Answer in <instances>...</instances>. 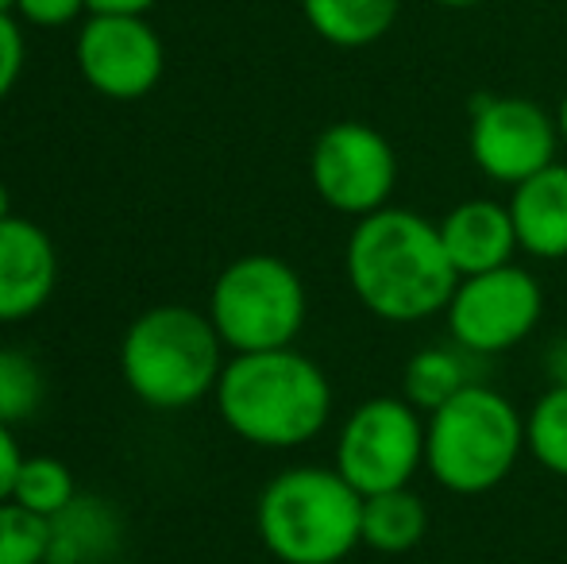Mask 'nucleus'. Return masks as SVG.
I'll use <instances>...</instances> for the list:
<instances>
[{
	"mask_svg": "<svg viewBox=\"0 0 567 564\" xmlns=\"http://www.w3.org/2000/svg\"><path fill=\"white\" fill-rule=\"evenodd\" d=\"M343 271L359 306L390 325L444 314L460 283L444 252L441 225L398 205L355 221L343 248Z\"/></svg>",
	"mask_w": 567,
	"mask_h": 564,
	"instance_id": "f257e3e1",
	"label": "nucleus"
},
{
	"mask_svg": "<svg viewBox=\"0 0 567 564\" xmlns=\"http://www.w3.org/2000/svg\"><path fill=\"white\" fill-rule=\"evenodd\" d=\"M225 425L259 449L309 444L332 418V383L298 348L236 352L213 391Z\"/></svg>",
	"mask_w": 567,
	"mask_h": 564,
	"instance_id": "f03ea898",
	"label": "nucleus"
},
{
	"mask_svg": "<svg viewBox=\"0 0 567 564\" xmlns=\"http://www.w3.org/2000/svg\"><path fill=\"white\" fill-rule=\"evenodd\" d=\"M255 530L282 564H340L363 545V495L337 468H286L262 488Z\"/></svg>",
	"mask_w": 567,
	"mask_h": 564,
	"instance_id": "7ed1b4c3",
	"label": "nucleus"
},
{
	"mask_svg": "<svg viewBox=\"0 0 567 564\" xmlns=\"http://www.w3.org/2000/svg\"><path fill=\"white\" fill-rule=\"evenodd\" d=\"M127 391L155 410H182L217 391L225 340L209 314L189 306H155L140 314L120 345Z\"/></svg>",
	"mask_w": 567,
	"mask_h": 564,
	"instance_id": "20e7f679",
	"label": "nucleus"
},
{
	"mask_svg": "<svg viewBox=\"0 0 567 564\" xmlns=\"http://www.w3.org/2000/svg\"><path fill=\"white\" fill-rule=\"evenodd\" d=\"M525 449V414L502 391L471 383L425 418V468L452 495L494 491Z\"/></svg>",
	"mask_w": 567,
	"mask_h": 564,
	"instance_id": "39448f33",
	"label": "nucleus"
},
{
	"mask_svg": "<svg viewBox=\"0 0 567 564\" xmlns=\"http://www.w3.org/2000/svg\"><path fill=\"white\" fill-rule=\"evenodd\" d=\"M306 283L278 256H239L209 290V321L231 352L290 348L306 329Z\"/></svg>",
	"mask_w": 567,
	"mask_h": 564,
	"instance_id": "423d86ee",
	"label": "nucleus"
},
{
	"mask_svg": "<svg viewBox=\"0 0 567 564\" xmlns=\"http://www.w3.org/2000/svg\"><path fill=\"white\" fill-rule=\"evenodd\" d=\"M337 472L359 495L410 488L425 468V418L402 394L359 402L337 437Z\"/></svg>",
	"mask_w": 567,
	"mask_h": 564,
	"instance_id": "0eeeda50",
	"label": "nucleus"
},
{
	"mask_svg": "<svg viewBox=\"0 0 567 564\" xmlns=\"http://www.w3.org/2000/svg\"><path fill=\"white\" fill-rule=\"evenodd\" d=\"M545 314V290L533 271L517 264L483 275H463L444 309L455 348L475 356H494L517 348Z\"/></svg>",
	"mask_w": 567,
	"mask_h": 564,
	"instance_id": "6e6552de",
	"label": "nucleus"
},
{
	"mask_svg": "<svg viewBox=\"0 0 567 564\" xmlns=\"http://www.w3.org/2000/svg\"><path fill=\"white\" fill-rule=\"evenodd\" d=\"M309 178L329 209L359 221L390 205L398 186V155L371 124L337 121L309 151Z\"/></svg>",
	"mask_w": 567,
	"mask_h": 564,
	"instance_id": "1a4fd4ad",
	"label": "nucleus"
},
{
	"mask_svg": "<svg viewBox=\"0 0 567 564\" xmlns=\"http://www.w3.org/2000/svg\"><path fill=\"white\" fill-rule=\"evenodd\" d=\"M560 129L548 109L514 93H478L471 101L467 151L475 166L498 186H522L537 171L556 163Z\"/></svg>",
	"mask_w": 567,
	"mask_h": 564,
	"instance_id": "9d476101",
	"label": "nucleus"
},
{
	"mask_svg": "<svg viewBox=\"0 0 567 564\" xmlns=\"http://www.w3.org/2000/svg\"><path fill=\"white\" fill-rule=\"evenodd\" d=\"M78 74L109 101H140L163 82L166 51L147 16L90 12L74 43Z\"/></svg>",
	"mask_w": 567,
	"mask_h": 564,
	"instance_id": "9b49d317",
	"label": "nucleus"
},
{
	"mask_svg": "<svg viewBox=\"0 0 567 564\" xmlns=\"http://www.w3.org/2000/svg\"><path fill=\"white\" fill-rule=\"evenodd\" d=\"M59 286V252L35 221H0V325L23 321L51 301Z\"/></svg>",
	"mask_w": 567,
	"mask_h": 564,
	"instance_id": "f8f14e48",
	"label": "nucleus"
},
{
	"mask_svg": "<svg viewBox=\"0 0 567 564\" xmlns=\"http://www.w3.org/2000/svg\"><path fill=\"white\" fill-rule=\"evenodd\" d=\"M441 240L460 279L514 264V252L522 248L509 205L494 197H467L449 209V217L441 221Z\"/></svg>",
	"mask_w": 567,
	"mask_h": 564,
	"instance_id": "ddd939ff",
	"label": "nucleus"
},
{
	"mask_svg": "<svg viewBox=\"0 0 567 564\" xmlns=\"http://www.w3.org/2000/svg\"><path fill=\"white\" fill-rule=\"evenodd\" d=\"M509 217L517 228V244L533 259H567V166L553 163L514 186Z\"/></svg>",
	"mask_w": 567,
	"mask_h": 564,
	"instance_id": "4468645a",
	"label": "nucleus"
},
{
	"mask_svg": "<svg viewBox=\"0 0 567 564\" xmlns=\"http://www.w3.org/2000/svg\"><path fill=\"white\" fill-rule=\"evenodd\" d=\"M124 522L101 495H78L51 519V557L47 564H105L120 550Z\"/></svg>",
	"mask_w": 567,
	"mask_h": 564,
	"instance_id": "2eb2a0df",
	"label": "nucleus"
},
{
	"mask_svg": "<svg viewBox=\"0 0 567 564\" xmlns=\"http://www.w3.org/2000/svg\"><path fill=\"white\" fill-rule=\"evenodd\" d=\"M309 31L337 51H363L390 35L402 0H298Z\"/></svg>",
	"mask_w": 567,
	"mask_h": 564,
	"instance_id": "dca6fc26",
	"label": "nucleus"
},
{
	"mask_svg": "<svg viewBox=\"0 0 567 564\" xmlns=\"http://www.w3.org/2000/svg\"><path fill=\"white\" fill-rule=\"evenodd\" d=\"M429 534V506L413 488L363 499V545L374 553H410Z\"/></svg>",
	"mask_w": 567,
	"mask_h": 564,
	"instance_id": "f3484780",
	"label": "nucleus"
},
{
	"mask_svg": "<svg viewBox=\"0 0 567 564\" xmlns=\"http://www.w3.org/2000/svg\"><path fill=\"white\" fill-rule=\"evenodd\" d=\"M463 387H471L463 348H421L402 371V399L417 407L421 414L441 410Z\"/></svg>",
	"mask_w": 567,
	"mask_h": 564,
	"instance_id": "a211bd4d",
	"label": "nucleus"
},
{
	"mask_svg": "<svg viewBox=\"0 0 567 564\" xmlns=\"http://www.w3.org/2000/svg\"><path fill=\"white\" fill-rule=\"evenodd\" d=\"M525 449L545 472L567 480V383H553L525 414Z\"/></svg>",
	"mask_w": 567,
	"mask_h": 564,
	"instance_id": "6ab92c4d",
	"label": "nucleus"
},
{
	"mask_svg": "<svg viewBox=\"0 0 567 564\" xmlns=\"http://www.w3.org/2000/svg\"><path fill=\"white\" fill-rule=\"evenodd\" d=\"M12 499L28 511L43 514V519H54L78 499L74 472L54 457H23Z\"/></svg>",
	"mask_w": 567,
	"mask_h": 564,
	"instance_id": "aec40b11",
	"label": "nucleus"
},
{
	"mask_svg": "<svg viewBox=\"0 0 567 564\" xmlns=\"http://www.w3.org/2000/svg\"><path fill=\"white\" fill-rule=\"evenodd\" d=\"M43 371L20 348H0V422H28L43 407Z\"/></svg>",
	"mask_w": 567,
	"mask_h": 564,
	"instance_id": "412c9836",
	"label": "nucleus"
},
{
	"mask_svg": "<svg viewBox=\"0 0 567 564\" xmlns=\"http://www.w3.org/2000/svg\"><path fill=\"white\" fill-rule=\"evenodd\" d=\"M51 519L28 511L16 499L0 503V564H47Z\"/></svg>",
	"mask_w": 567,
	"mask_h": 564,
	"instance_id": "4be33fe9",
	"label": "nucleus"
},
{
	"mask_svg": "<svg viewBox=\"0 0 567 564\" xmlns=\"http://www.w3.org/2000/svg\"><path fill=\"white\" fill-rule=\"evenodd\" d=\"M23 59H28V43H23L20 16L0 12V101L16 90L23 74Z\"/></svg>",
	"mask_w": 567,
	"mask_h": 564,
	"instance_id": "5701e85b",
	"label": "nucleus"
},
{
	"mask_svg": "<svg viewBox=\"0 0 567 564\" xmlns=\"http://www.w3.org/2000/svg\"><path fill=\"white\" fill-rule=\"evenodd\" d=\"M90 12V0H16V16L31 28H70Z\"/></svg>",
	"mask_w": 567,
	"mask_h": 564,
	"instance_id": "b1692460",
	"label": "nucleus"
},
{
	"mask_svg": "<svg viewBox=\"0 0 567 564\" xmlns=\"http://www.w3.org/2000/svg\"><path fill=\"white\" fill-rule=\"evenodd\" d=\"M20 464H23V452H20V444H16L12 425L0 422V503H4V499H12Z\"/></svg>",
	"mask_w": 567,
	"mask_h": 564,
	"instance_id": "393cba45",
	"label": "nucleus"
},
{
	"mask_svg": "<svg viewBox=\"0 0 567 564\" xmlns=\"http://www.w3.org/2000/svg\"><path fill=\"white\" fill-rule=\"evenodd\" d=\"M158 0H90V12H113V16H147Z\"/></svg>",
	"mask_w": 567,
	"mask_h": 564,
	"instance_id": "a878e982",
	"label": "nucleus"
},
{
	"mask_svg": "<svg viewBox=\"0 0 567 564\" xmlns=\"http://www.w3.org/2000/svg\"><path fill=\"white\" fill-rule=\"evenodd\" d=\"M545 376L548 383H567V337L553 340L545 352Z\"/></svg>",
	"mask_w": 567,
	"mask_h": 564,
	"instance_id": "bb28decb",
	"label": "nucleus"
},
{
	"mask_svg": "<svg viewBox=\"0 0 567 564\" xmlns=\"http://www.w3.org/2000/svg\"><path fill=\"white\" fill-rule=\"evenodd\" d=\"M436 8H449V12H467V8H478V4H491V0H429Z\"/></svg>",
	"mask_w": 567,
	"mask_h": 564,
	"instance_id": "cd10ccee",
	"label": "nucleus"
},
{
	"mask_svg": "<svg viewBox=\"0 0 567 564\" xmlns=\"http://www.w3.org/2000/svg\"><path fill=\"white\" fill-rule=\"evenodd\" d=\"M556 129H560V140H564V147H567V93L560 98V109H556Z\"/></svg>",
	"mask_w": 567,
	"mask_h": 564,
	"instance_id": "c85d7f7f",
	"label": "nucleus"
},
{
	"mask_svg": "<svg viewBox=\"0 0 567 564\" xmlns=\"http://www.w3.org/2000/svg\"><path fill=\"white\" fill-rule=\"evenodd\" d=\"M8 217H12V197H8L4 182H0V221H8Z\"/></svg>",
	"mask_w": 567,
	"mask_h": 564,
	"instance_id": "c756f323",
	"label": "nucleus"
},
{
	"mask_svg": "<svg viewBox=\"0 0 567 564\" xmlns=\"http://www.w3.org/2000/svg\"><path fill=\"white\" fill-rule=\"evenodd\" d=\"M0 12H12L16 16V0H0Z\"/></svg>",
	"mask_w": 567,
	"mask_h": 564,
	"instance_id": "7c9ffc66",
	"label": "nucleus"
}]
</instances>
